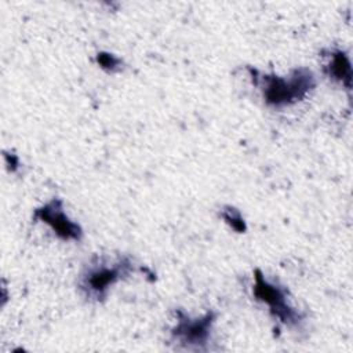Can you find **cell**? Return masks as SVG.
Returning a JSON list of instances; mask_svg holds the SVG:
<instances>
[{
  "label": "cell",
  "mask_w": 353,
  "mask_h": 353,
  "mask_svg": "<svg viewBox=\"0 0 353 353\" xmlns=\"http://www.w3.org/2000/svg\"><path fill=\"white\" fill-rule=\"evenodd\" d=\"M330 79L341 83L347 90L352 83V63L349 55L342 50H332L330 52V62L325 66Z\"/></svg>",
  "instance_id": "6"
},
{
  "label": "cell",
  "mask_w": 353,
  "mask_h": 353,
  "mask_svg": "<svg viewBox=\"0 0 353 353\" xmlns=\"http://www.w3.org/2000/svg\"><path fill=\"white\" fill-rule=\"evenodd\" d=\"M97 62L102 69H105L108 72L119 70L121 66V59L110 52H98Z\"/></svg>",
  "instance_id": "8"
},
{
  "label": "cell",
  "mask_w": 353,
  "mask_h": 353,
  "mask_svg": "<svg viewBox=\"0 0 353 353\" xmlns=\"http://www.w3.org/2000/svg\"><path fill=\"white\" fill-rule=\"evenodd\" d=\"M261 90L266 105L283 108L302 101L316 85L314 74L306 68H296L290 76L261 74Z\"/></svg>",
  "instance_id": "1"
},
{
  "label": "cell",
  "mask_w": 353,
  "mask_h": 353,
  "mask_svg": "<svg viewBox=\"0 0 353 353\" xmlns=\"http://www.w3.org/2000/svg\"><path fill=\"white\" fill-rule=\"evenodd\" d=\"M4 159H6L7 165H11V171H14L19 164V160L15 154H4Z\"/></svg>",
  "instance_id": "9"
},
{
  "label": "cell",
  "mask_w": 353,
  "mask_h": 353,
  "mask_svg": "<svg viewBox=\"0 0 353 353\" xmlns=\"http://www.w3.org/2000/svg\"><path fill=\"white\" fill-rule=\"evenodd\" d=\"M221 216L223 218V221L236 232L239 233H244L247 230V225L244 218L241 216V212L232 207V205H225L221 211Z\"/></svg>",
  "instance_id": "7"
},
{
  "label": "cell",
  "mask_w": 353,
  "mask_h": 353,
  "mask_svg": "<svg viewBox=\"0 0 353 353\" xmlns=\"http://www.w3.org/2000/svg\"><path fill=\"white\" fill-rule=\"evenodd\" d=\"M132 270V265L127 258H120L113 263L98 261L88 266L81 277L80 287L85 295L95 301H102L110 285L127 276Z\"/></svg>",
  "instance_id": "2"
},
{
  "label": "cell",
  "mask_w": 353,
  "mask_h": 353,
  "mask_svg": "<svg viewBox=\"0 0 353 353\" xmlns=\"http://www.w3.org/2000/svg\"><path fill=\"white\" fill-rule=\"evenodd\" d=\"M179 319L176 325L172 328V339L178 341L189 349H204L210 339L211 328L215 321L212 312L205 313L203 317L190 319L189 316L178 312Z\"/></svg>",
  "instance_id": "4"
},
{
  "label": "cell",
  "mask_w": 353,
  "mask_h": 353,
  "mask_svg": "<svg viewBox=\"0 0 353 353\" xmlns=\"http://www.w3.org/2000/svg\"><path fill=\"white\" fill-rule=\"evenodd\" d=\"M34 221L47 223L54 233L62 240L79 241L83 236V229L79 223L73 222L63 210V201L61 199H52L48 203L34 210Z\"/></svg>",
  "instance_id": "5"
},
{
  "label": "cell",
  "mask_w": 353,
  "mask_h": 353,
  "mask_svg": "<svg viewBox=\"0 0 353 353\" xmlns=\"http://www.w3.org/2000/svg\"><path fill=\"white\" fill-rule=\"evenodd\" d=\"M254 295L258 301L266 303L272 316L279 319L281 323L287 325H294L301 321V313L288 303L287 288L266 280L259 269L255 270Z\"/></svg>",
  "instance_id": "3"
}]
</instances>
